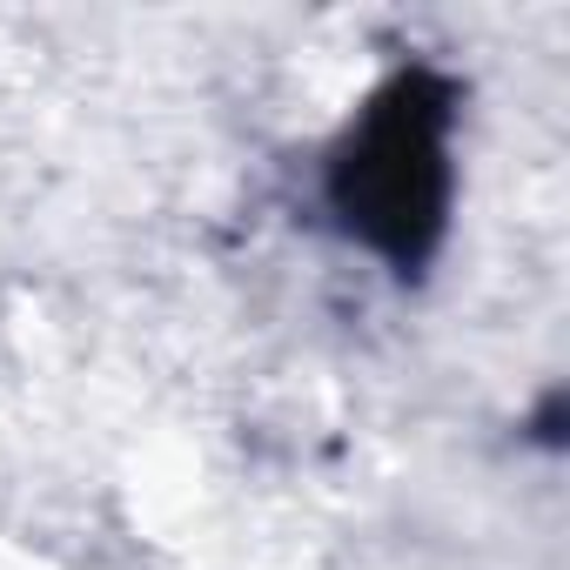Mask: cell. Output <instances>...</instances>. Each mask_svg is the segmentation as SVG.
I'll return each instance as SVG.
<instances>
[{"label": "cell", "mask_w": 570, "mask_h": 570, "mask_svg": "<svg viewBox=\"0 0 570 570\" xmlns=\"http://www.w3.org/2000/svg\"><path fill=\"white\" fill-rule=\"evenodd\" d=\"M343 228L396 268H416L443 235L450 202V95L430 75L390 81L330 161Z\"/></svg>", "instance_id": "6da1fadb"}]
</instances>
